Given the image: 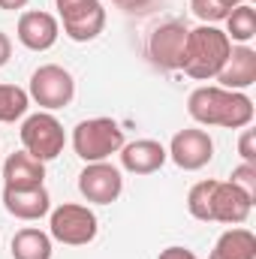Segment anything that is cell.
Returning a JSON list of instances; mask_svg holds the SVG:
<instances>
[{
    "label": "cell",
    "mask_w": 256,
    "mask_h": 259,
    "mask_svg": "<svg viewBox=\"0 0 256 259\" xmlns=\"http://www.w3.org/2000/svg\"><path fill=\"white\" fill-rule=\"evenodd\" d=\"M187 112L202 127L241 130L253 121V100L241 91L226 88H196L187 97Z\"/></svg>",
    "instance_id": "obj_1"
},
{
    "label": "cell",
    "mask_w": 256,
    "mask_h": 259,
    "mask_svg": "<svg viewBox=\"0 0 256 259\" xmlns=\"http://www.w3.org/2000/svg\"><path fill=\"white\" fill-rule=\"evenodd\" d=\"M187 208L196 220H217L235 226L250 217L253 199L232 181H199L187 193Z\"/></svg>",
    "instance_id": "obj_2"
},
{
    "label": "cell",
    "mask_w": 256,
    "mask_h": 259,
    "mask_svg": "<svg viewBox=\"0 0 256 259\" xmlns=\"http://www.w3.org/2000/svg\"><path fill=\"white\" fill-rule=\"evenodd\" d=\"M229 52H232V42H229V36H226L220 27H214V24L193 27L190 33H187L181 69H184L190 78H196V81L217 78V72L223 69Z\"/></svg>",
    "instance_id": "obj_3"
},
{
    "label": "cell",
    "mask_w": 256,
    "mask_h": 259,
    "mask_svg": "<svg viewBox=\"0 0 256 259\" xmlns=\"http://www.w3.org/2000/svg\"><path fill=\"white\" fill-rule=\"evenodd\" d=\"M72 148L84 163H103L124 148V130L112 118H88L72 130Z\"/></svg>",
    "instance_id": "obj_4"
},
{
    "label": "cell",
    "mask_w": 256,
    "mask_h": 259,
    "mask_svg": "<svg viewBox=\"0 0 256 259\" xmlns=\"http://www.w3.org/2000/svg\"><path fill=\"white\" fill-rule=\"evenodd\" d=\"M21 145L27 154H33L36 160L49 163L55 157H61L66 145V133H64V124L52 115V112H36L30 118H24L21 124Z\"/></svg>",
    "instance_id": "obj_5"
},
{
    "label": "cell",
    "mask_w": 256,
    "mask_h": 259,
    "mask_svg": "<svg viewBox=\"0 0 256 259\" xmlns=\"http://www.w3.org/2000/svg\"><path fill=\"white\" fill-rule=\"evenodd\" d=\"M49 232L55 241L69 244V247H81V244H91L100 232L97 226V214L88 208V205H75V202H64L61 208L52 211V220H49Z\"/></svg>",
    "instance_id": "obj_6"
},
{
    "label": "cell",
    "mask_w": 256,
    "mask_h": 259,
    "mask_svg": "<svg viewBox=\"0 0 256 259\" xmlns=\"http://www.w3.org/2000/svg\"><path fill=\"white\" fill-rule=\"evenodd\" d=\"M64 33L72 42H91L103 33L106 27V9L100 0H55Z\"/></svg>",
    "instance_id": "obj_7"
},
{
    "label": "cell",
    "mask_w": 256,
    "mask_h": 259,
    "mask_svg": "<svg viewBox=\"0 0 256 259\" xmlns=\"http://www.w3.org/2000/svg\"><path fill=\"white\" fill-rule=\"evenodd\" d=\"M27 97L33 103H39L42 109H64L75 97V78L69 75V69H64V66L46 64L30 75Z\"/></svg>",
    "instance_id": "obj_8"
},
{
    "label": "cell",
    "mask_w": 256,
    "mask_h": 259,
    "mask_svg": "<svg viewBox=\"0 0 256 259\" xmlns=\"http://www.w3.org/2000/svg\"><path fill=\"white\" fill-rule=\"evenodd\" d=\"M169 160L178 166V169H184V172H196V169H202V166H208L211 163V157H214V142H211V136L205 133V130H178L175 136H172V145H169Z\"/></svg>",
    "instance_id": "obj_9"
},
{
    "label": "cell",
    "mask_w": 256,
    "mask_h": 259,
    "mask_svg": "<svg viewBox=\"0 0 256 259\" xmlns=\"http://www.w3.org/2000/svg\"><path fill=\"white\" fill-rule=\"evenodd\" d=\"M124 190V178L121 169H115L112 163H88L78 175V193L84 196L88 202L97 205H112Z\"/></svg>",
    "instance_id": "obj_10"
},
{
    "label": "cell",
    "mask_w": 256,
    "mask_h": 259,
    "mask_svg": "<svg viewBox=\"0 0 256 259\" xmlns=\"http://www.w3.org/2000/svg\"><path fill=\"white\" fill-rule=\"evenodd\" d=\"M187 33L190 30L184 24H178V21H166V24L154 27L151 39H148V58L160 69H181Z\"/></svg>",
    "instance_id": "obj_11"
},
{
    "label": "cell",
    "mask_w": 256,
    "mask_h": 259,
    "mask_svg": "<svg viewBox=\"0 0 256 259\" xmlns=\"http://www.w3.org/2000/svg\"><path fill=\"white\" fill-rule=\"evenodd\" d=\"M15 36L30 52H49L58 42V36H61V24H58V18L52 12L30 9V12H21L18 27H15Z\"/></svg>",
    "instance_id": "obj_12"
},
{
    "label": "cell",
    "mask_w": 256,
    "mask_h": 259,
    "mask_svg": "<svg viewBox=\"0 0 256 259\" xmlns=\"http://www.w3.org/2000/svg\"><path fill=\"white\" fill-rule=\"evenodd\" d=\"M166 160H169V154L157 139H136L121 148V166L133 175H151V172L163 169Z\"/></svg>",
    "instance_id": "obj_13"
},
{
    "label": "cell",
    "mask_w": 256,
    "mask_h": 259,
    "mask_svg": "<svg viewBox=\"0 0 256 259\" xmlns=\"http://www.w3.org/2000/svg\"><path fill=\"white\" fill-rule=\"evenodd\" d=\"M3 208L18 220H39L52 211V196L46 187H3Z\"/></svg>",
    "instance_id": "obj_14"
},
{
    "label": "cell",
    "mask_w": 256,
    "mask_h": 259,
    "mask_svg": "<svg viewBox=\"0 0 256 259\" xmlns=\"http://www.w3.org/2000/svg\"><path fill=\"white\" fill-rule=\"evenodd\" d=\"M217 81L220 88L226 91H244L256 81V52L250 46H238L229 52L223 69L217 72Z\"/></svg>",
    "instance_id": "obj_15"
},
{
    "label": "cell",
    "mask_w": 256,
    "mask_h": 259,
    "mask_svg": "<svg viewBox=\"0 0 256 259\" xmlns=\"http://www.w3.org/2000/svg\"><path fill=\"white\" fill-rule=\"evenodd\" d=\"M3 181H6V187H15V190L42 187V181H46V163L36 160L27 151H15L3 163Z\"/></svg>",
    "instance_id": "obj_16"
},
{
    "label": "cell",
    "mask_w": 256,
    "mask_h": 259,
    "mask_svg": "<svg viewBox=\"0 0 256 259\" xmlns=\"http://www.w3.org/2000/svg\"><path fill=\"white\" fill-rule=\"evenodd\" d=\"M208 259H256V235L250 229H226Z\"/></svg>",
    "instance_id": "obj_17"
},
{
    "label": "cell",
    "mask_w": 256,
    "mask_h": 259,
    "mask_svg": "<svg viewBox=\"0 0 256 259\" xmlns=\"http://www.w3.org/2000/svg\"><path fill=\"white\" fill-rule=\"evenodd\" d=\"M12 259H52V235L42 229H18L12 238Z\"/></svg>",
    "instance_id": "obj_18"
},
{
    "label": "cell",
    "mask_w": 256,
    "mask_h": 259,
    "mask_svg": "<svg viewBox=\"0 0 256 259\" xmlns=\"http://www.w3.org/2000/svg\"><path fill=\"white\" fill-rule=\"evenodd\" d=\"M223 33L229 36V42L235 39V42L247 46V42L256 36V9L250 6V3L235 6V9L226 15V30H223Z\"/></svg>",
    "instance_id": "obj_19"
},
{
    "label": "cell",
    "mask_w": 256,
    "mask_h": 259,
    "mask_svg": "<svg viewBox=\"0 0 256 259\" xmlns=\"http://www.w3.org/2000/svg\"><path fill=\"white\" fill-rule=\"evenodd\" d=\"M27 106H30L27 91H21L15 84H0V124H12V121L24 118Z\"/></svg>",
    "instance_id": "obj_20"
},
{
    "label": "cell",
    "mask_w": 256,
    "mask_h": 259,
    "mask_svg": "<svg viewBox=\"0 0 256 259\" xmlns=\"http://www.w3.org/2000/svg\"><path fill=\"white\" fill-rule=\"evenodd\" d=\"M193 15L205 24H217V21H226V15L232 12V6L226 0H190Z\"/></svg>",
    "instance_id": "obj_21"
},
{
    "label": "cell",
    "mask_w": 256,
    "mask_h": 259,
    "mask_svg": "<svg viewBox=\"0 0 256 259\" xmlns=\"http://www.w3.org/2000/svg\"><path fill=\"white\" fill-rule=\"evenodd\" d=\"M229 181H232L235 187H241V190L250 196V199H256V166H250V163H241V166H235Z\"/></svg>",
    "instance_id": "obj_22"
},
{
    "label": "cell",
    "mask_w": 256,
    "mask_h": 259,
    "mask_svg": "<svg viewBox=\"0 0 256 259\" xmlns=\"http://www.w3.org/2000/svg\"><path fill=\"white\" fill-rule=\"evenodd\" d=\"M238 154H241L244 163L256 166V133L253 130H244V133H241V139H238Z\"/></svg>",
    "instance_id": "obj_23"
},
{
    "label": "cell",
    "mask_w": 256,
    "mask_h": 259,
    "mask_svg": "<svg viewBox=\"0 0 256 259\" xmlns=\"http://www.w3.org/2000/svg\"><path fill=\"white\" fill-rule=\"evenodd\" d=\"M157 259H199V256L193 250H187V247H166V250H160Z\"/></svg>",
    "instance_id": "obj_24"
},
{
    "label": "cell",
    "mask_w": 256,
    "mask_h": 259,
    "mask_svg": "<svg viewBox=\"0 0 256 259\" xmlns=\"http://www.w3.org/2000/svg\"><path fill=\"white\" fill-rule=\"evenodd\" d=\"M9 55H12V42H9V36L0 30V66L9 64Z\"/></svg>",
    "instance_id": "obj_25"
},
{
    "label": "cell",
    "mask_w": 256,
    "mask_h": 259,
    "mask_svg": "<svg viewBox=\"0 0 256 259\" xmlns=\"http://www.w3.org/2000/svg\"><path fill=\"white\" fill-rule=\"evenodd\" d=\"M112 3H115V6H121V9H130V12H133V9H145L151 0H112Z\"/></svg>",
    "instance_id": "obj_26"
},
{
    "label": "cell",
    "mask_w": 256,
    "mask_h": 259,
    "mask_svg": "<svg viewBox=\"0 0 256 259\" xmlns=\"http://www.w3.org/2000/svg\"><path fill=\"white\" fill-rule=\"evenodd\" d=\"M27 0H0V9H24Z\"/></svg>",
    "instance_id": "obj_27"
},
{
    "label": "cell",
    "mask_w": 256,
    "mask_h": 259,
    "mask_svg": "<svg viewBox=\"0 0 256 259\" xmlns=\"http://www.w3.org/2000/svg\"><path fill=\"white\" fill-rule=\"evenodd\" d=\"M226 3H229V6L235 9V6H241V3H250V0H226Z\"/></svg>",
    "instance_id": "obj_28"
}]
</instances>
